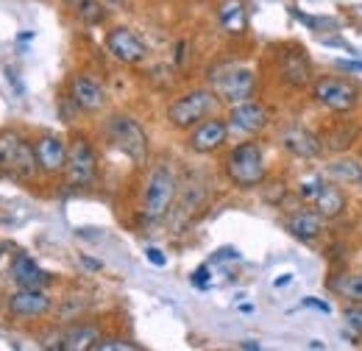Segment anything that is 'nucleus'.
I'll use <instances>...</instances> for the list:
<instances>
[{"label": "nucleus", "mask_w": 362, "mask_h": 351, "mask_svg": "<svg viewBox=\"0 0 362 351\" xmlns=\"http://www.w3.org/2000/svg\"><path fill=\"white\" fill-rule=\"evenodd\" d=\"M323 229V218L317 212H296L287 218V231L298 240H315Z\"/></svg>", "instance_id": "a211bd4d"}, {"label": "nucleus", "mask_w": 362, "mask_h": 351, "mask_svg": "<svg viewBox=\"0 0 362 351\" xmlns=\"http://www.w3.org/2000/svg\"><path fill=\"white\" fill-rule=\"evenodd\" d=\"M34 154H37V162H40V171L42 173H64V165H67V154H70V145L56 137V134H45L34 142Z\"/></svg>", "instance_id": "9d476101"}, {"label": "nucleus", "mask_w": 362, "mask_h": 351, "mask_svg": "<svg viewBox=\"0 0 362 351\" xmlns=\"http://www.w3.org/2000/svg\"><path fill=\"white\" fill-rule=\"evenodd\" d=\"M145 254H148V260H151V263H153V265H159V267H162V265L168 263V260H165V254H162L159 248H148Z\"/></svg>", "instance_id": "cd10ccee"}, {"label": "nucleus", "mask_w": 362, "mask_h": 351, "mask_svg": "<svg viewBox=\"0 0 362 351\" xmlns=\"http://www.w3.org/2000/svg\"><path fill=\"white\" fill-rule=\"evenodd\" d=\"M228 139V123L226 120H221V117H206V120H201L189 137H187V145L195 151V154H212V151H218V148H223Z\"/></svg>", "instance_id": "6e6552de"}, {"label": "nucleus", "mask_w": 362, "mask_h": 351, "mask_svg": "<svg viewBox=\"0 0 362 351\" xmlns=\"http://www.w3.org/2000/svg\"><path fill=\"white\" fill-rule=\"evenodd\" d=\"M332 290L340 299L351 301V304H362V273H343V276H337L332 282Z\"/></svg>", "instance_id": "5701e85b"}, {"label": "nucleus", "mask_w": 362, "mask_h": 351, "mask_svg": "<svg viewBox=\"0 0 362 351\" xmlns=\"http://www.w3.org/2000/svg\"><path fill=\"white\" fill-rule=\"evenodd\" d=\"M106 137L132 159L136 165L145 162L148 156V137L142 132V126L129 115H112L106 123Z\"/></svg>", "instance_id": "39448f33"}, {"label": "nucleus", "mask_w": 362, "mask_h": 351, "mask_svg": "<svg viewBox=\"0 0 362 351\" xmlns=\"http://www.w3.org/2000/svg\"><path fill=\"white\" fill-rule=\"evenodd\" d=\"M343 70H351V73H362V62H340Z\"/></svg>", "instance_id": "c756f323"}, {"label": "nucleus", "mask_w": 362, "mask_h": 351, "mask_svg": "<svg viewBox=\"0 0 362 351\" xmlns=\"http://www.w3.org/2000/svg\"><path fill=\"white\" fill-rule=\"evenodd\" d=\"M6 79L14 84V89H17V95H23V84H20V79H17V73L11 70V67H6Z\"/></svg>", "instance_id": "c85d7f7f"}, {"label": "nucleus", "mask_w": 362, "mask_h": 351, "mask_svg": "<svg viewBox=\"0 0 362 351\" xmlns=\"http://www.w3.org/2000/svg\"><path fill=\"white\" fill-rule=\"evenodd\" d=\"M76 14H78L84 23H90V25L100 23V20L106 17V11H103V6H100L98 0H78V3H76Z\"/></svg>", "instance_id": "b1692460"}, {"label": "nucleus", "mask_w": 362, "mask_h": 351, "mask_svg": "<svg viewBox=\"0 0 362 351\" xmlns=\"http://www.w3.org/2000/svg\"><path fill=\"white\" fill-rule=\"evenodd\" d=\"M360 187H362V178H360Z\"/></svg>", "instance_id": "f704fd0d"}, {"label": "nucleus", "mask_w": 362, "mask_h": 351, "mask_svg": "<svg viewBox=\"0 0 362 351\" xmlns=\"http://www.w3.org/2000/svg\"><path fill=\"white\" fill-rule=\"evenodd\" d=\"M53 307L45 290H25L20 287L14 296H8V312L17 318H42Z\"/></svg>", "instance_id": "4468645a"}, {"label": "nucleus", "mask_w": 362, "mask_h": 351, "mask_svg": "<svg viewBox=\"0 0 362 351\" xmlns=\"http://www.w3.org/2000/svg\"><path fill=\"white\" fill-rule=\"evenodd\" d=\"M81 263L87 265V267H92V270H100V263H92V260H87V257H84V260H81Z\"/></svg>", "instance_id": "2f4dec72"}, {"label": "nucleus", "mask_w": 362, "mask_h": 351, "mask_svg": "<svg viewBox=\"0 0 362 351\" xmlns=\"http://www.w3.org/2000/svg\"><path fill=\"white\" fill-rule=\"evenodd\" d=\"M284 284H290V276H281V279H276V287H284Z\"/></svg>", "instance_id": "473e14b6"}, {"label": "nucleus", "mask_w": 362, "mask_h": 351, "mask_svg": "<svg viewBox=\"0 0 362 351\" xmlns=\"http://www.w3.org/2000/svg\"><path fill=\"white\" fill-rule=\"evenodd\" d=\"M98 173V156L92 151L90 139L76 137L67 154V165H64V178L70 187H90Z\"/></svg>", "instance_id": "423d86ee"}, {"label": "nucleus", "mask_w": 362, "mask_h": 351, "mask_svg": "<svg viewBox=\"0 0 362 351\" xmlns=\"http://www.w3.org/2000/svg\"><path fill=\"white\" fill-rule=\"evenodd\" d=\"M11 279H14L17 287H25V290H45L47 284H50V273L42 270L28 254H17L14 257V263H11Z\"/></svg>", "instance_id": "2eb2a0df"}, {"label": "nucleus", "mask_w": 362, "mask_h": 351, "mask_svg": "<svg viewBox=\"0 0 362 351\" xmlns=\"http://www.w3.org/2000/svg\"><path fill=\"white\" fill-rule=\"evenodd\" d=\"M346 323H349V326H351V329L362 338V309H354V307L346 309Z\"/></svg>", "instance_id": "bb28decb"}, {"label": "nucleus", "mask_w": 362, "mask_h": 351, "mask_svg": "<svg viewBox=\"0 0 362 351\" xmlns=\"http://www.w3.org/2000/svg\"><path fill=\"white\" fill-rule=\"evenodd\" d=\"M176 190H179V181L173 171L168 165H159L153 173L148 176V184H145V195H142V215L145 220H162L173 201H176Z\"/></svg>", "instance_id": "f03ea898"}, {"label": "nucleus", "mask_w": 362, "mask_h": 351, "mask_svg": "<svg viewBox=\"0 0 362 351\" xmlns=\"http://www.w3.org/2000/svg\"><path fill=\"white\" fill-rule=\"evenodd\" d=\"M100 340L98 329L95 326H73L62 335V343L59 349H67V351H84V349H95V343Z\"/></svg>", "instance_id": "412c9836"}, {"label": "nucleus", "mask_w": 362, "mask_h": 351, "mask_svg": "<svg viewBox=\"0 0 362 351\" xmlns=\"http://www.w3.org/2000/svg\"><path fill=\"white\" fill-rule=\"evenodd\" d=\"M326 176L334 181V184H357L360 187L362 178V162L351 159V156H343V159H334L332 165H326Z\"/></svg>", "instance_id": "aec40b11"}, {"label": "nucleus", "mask_w": 362, "mask_h": 351, "mask_svg": "<svg viewBox=\"0 0 362 351\" xmlns=\"http://www.w3.org/2000/svg\"><path fill=\"white\" fill-rule=\"evenodd\" d=\"M281 76H284L290 84H296V87L307 84V81H310V62H307V56H301V53L284 56V62H281Z\"/></svg>", "instance_id": "4be33fe9"}, {"label": "nucleus", "mask_w": 362, "mask_h": 351, "mask_svg": "<svg viewBox=\"0 0 362 351\" xmlns=\"http://www.w3.org/2000/svg\"><path fill=\"white\" fill-rule=\"evenodd\" d=\"M304 304H307V307L320 309V312H329V304H320V301H315V299H304Z\"/></svg>", "instance_id": "7c9ffc66"}, {"label": "nucleus", "mask_w": 362, "mask_h": 351, "mask_svg": "<svg viewBox=\"0 0 362 351\" xmlns=\"http://www.w3.org/2000/svg\"><path fill=\"white\" fill-rule=\"evenodd\" d=\"M0 171L11 178H34L40 171L34 145L17 132H0Z\"/></svg>", "instance_id": "f257e3e1"}, {"label": "nucleus", "mask_w": 362, "mask_h": 351, "mask_svg": "<svg viewBox=\"0 0 362 351\" xmlns=\"http://www.w3.org/2000/svg\"><path fill=\"white\" fill-rule=\"evenodd\" d=\"M70 100L84 112H100L106 106V89L100 87L92 76L78 73L70 81Z\"/></svg>", "instance_id": "ddd939ff"}, {"label": "nucleus", "mask_w": 362, "mask_h": 351, "mask_svg": "<svg viewBox=\"0 0 362 351\" xmlns=\"http://www.w3.org/2000/svg\"><path fill=\"white\" fill-rule=\"evenodd\" d=\"M243 349H259V343H257V340H245Z\"/></svg>", "instance_id": "72a5a7b5"}, {"label": "nucleus", "mask_w": 362, "mask_h": 351, "mask_svg": "<svg viewBox=\"0 0 362 351\" xmlns=\"http://www.w3.org/2000/svg\"><path fill=\"white\" fill-rule=\"evenodd\" d=\"M226 176L237 187H257L265 178V156L257 142H243L226 156Z\"/></svg>", "instance_id": "20e7f679"}, {"label": "nucleus", "mask_w": 362, "mask_h": 351, "mask_svg": "<svg viewBox=\"0 0 362 351\" xmlns=\"http://www.w3.org/2000/svg\"><path fill=\"white\" fill-rule=\"evenodd\" d=\"M228 120H231V126H234L237 132L259 134L262 129H268L271 115H268V109H265L259 100H243V103H234Z\"/></svg>", "instance_id": "f8f14e48"}, {"label": "nucleus", "mask_w": 362, "mask_h": 351, "mask_svg": "<svg viewBox=\"0 0 362 351\" xmlns=\"http://www.w3.org/2000/svg\"><path fill=\"white\" fill-rule=\"evenodd\" d=\"M315 100L320 106H326L329 112H351L360 103V89L354 87L351 81L343 79H320L313 89Z\"/></svg>", "instance_id": "0eeeda50"}, {"label": "nucleus", "mask_w": 362, "mask_h": 351, "mask_svg": "<svg viewBox=\"0 0 362 351\" xmlns=\"http://www.w3.org/2000/svg\"><path fill=\"white\" fill-rule=\"evenodd\" d=\"M218 109V95L212 89H192L187 95L176 98L168 109V120L176 126V129H195L201 120L212 117Z\"/></svg>", "instance_id": "7ed1b4c3"}, {"label": "nucleus", "mask_w": 362, "mask_h": 351, "mask_svg": "<svg viewBox=\"0 0 362 351\" xmlns=\"http://www.w3.org/2000/svg\"><path fill=\"white\" fill-rule=\"evenodd\" d=\"M139 346L132 340H120V338H112V340H98L95 351H136Z\"/></svg>", "instance_id": "a878e982"}, {"label": "nucleus", "mask_w": 362, "mask_h": 351, "mask_svg": "<svg viewBox=\"0 0 362 351\" xmlns=\"http://www.w3.org/2000/svg\"><path fill=\"white\" fill-rule=\"evenodd\" d=\"M315 209L320 218H337V215L346 209V195H343V190H340V187H332V184H323L315 198Z\"/></svg>", "instance_id": "6ab92c4d"}, {"label": "nucleus", "mask_w": 362, "mask_h": 351, "mask_svg": "<svg viewBox=\"0 0 362 351\" xmlns=\"http://www.w3.org/2000/svg\"><path fill=\"white\" fill-rule=\"evenodd\" d=\"M254 84H257V79H254V73L248 67H231L223 76L215 79V92L226 103H243V100L251 98Z\"/></svg>", "instance_id": "1a4fd4ad"}, {"label": "nucleus", "mask_w": 362, "mask_h": 351, "mask_svg": "<svg viewBox=\"0 0 362 351\" xmlns=\"http://www.w3.org/2000/svg\"><path fill=\"white\" fill-rule=\"evenodd\" d=\"M218 20L228 34H243L248 25V14H245V3L243 0H223L218 8Z\"/></svg>", "instance_id": "f3484780"}, {"label": "nucleus", "mask_w": 362, "mask_h": 351, "mask_svg": "<svg viewBox=\"0 0 362 351\" xmlns=\"http://www.w3.org/2000/svg\"><path fill=\"white\" fill-rule=\"evenodd\" d=\"M320 187H323V178H320V176H313V178L301 181V187H298V195H301L304 201L315 204V198H317V192H320Z\"/></svg>", "instance_id": "393cba45"}, {"label": "nucleus", "mask_w": 362, "mask_h": 351, "mask_svg": "<svg viewBox=\"0 0 362 351\" xmlns=\"http://www.w3.org/2000/svg\"><path fill=\"white\" fill-rule=\"evenodd\" d=\"M281 145L293 154V156H301V159H313L320 154V139L315 134L304 132V129H290V132L281 134Z\"/></svg>", "instance_id": "dca6fc26"}, {"label": "nucleus", "mask_w": 362, "mask_h": 351, "mask_svg": "<svg viewBox=\"0 0 362 351\" xmlns=\"http://www.w3.org/2000/svg\"><path fill=\"white\" fill-rule=\"evenodd\" d=\"M106 50L117 59V62H123V64H136V62H142L145 59V42L136 37L132 28H115V31H109V37H106Z\"/></svg>", "instance_id": "9b49d317"}]
</instances>
